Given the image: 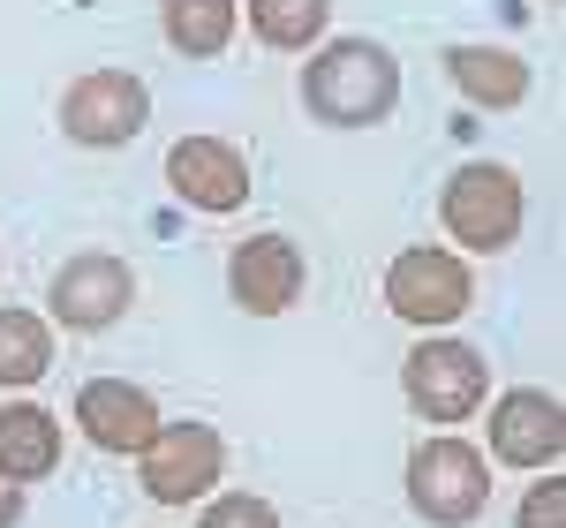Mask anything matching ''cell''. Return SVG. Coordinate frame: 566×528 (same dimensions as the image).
<instances>
[{
    "mask_svg": "<svg viewBox=\"0 0 566 528\" xmlns=\"http://www.w3.org/2000/svg\"><path fill=\"white\" fill-rule=\"evenodd\" d=\"M151 122V91L129 68H91L61 91V136L69 144H91V151H114V144H136Z\"/></svg>",
    "mask_w": 566,
    "mask_h": 528,
    "instance_id": "6",
    "label": "cell"
},
{
    "mask_svg": "<svg viewBox=\"0 0 566 528\" xmlns=\"http://www.w3.org/2000/svg\"><path fill=\"white\" fill-rule=\"evenodd\" d=\"M159 400L144 393V386H129V378H91L84 393H76V431H84L98 453H144V445L159 439Z\"/></svg>",
    "mask_w": 566,
    "mask_h": 528,
    "instance_id": "12",
    "label": "cell"
},
{
    "mask_svg": "<svg viewBox=\"0 0 566 528\" xmlns=\"http://www.w3.org/2000/svg\"><path fill=\"white\" fill-rule=\"evenodd\" d=\"M167 189L189 212H242L258 181H250V159L227 136H181L167 151Z\"/></svg>",
    "mask_w": 566,
    "mask_h": 528,
    "instance_id": "11",
    "label": "cell"
},
{
    "mask_svg": "<svg viewBox=\"0 0 566 528\" xmlns=\"http://www.w3.org/2000/svg\"><path fill=\"white\" fill-rule=\"evenodd\" d=\"M476 303V272L453 257V250H400L386 264V309L416 332H438L453 317H469Z\"/></svg>",
    "mask_w": 566,
    "mask_h": 528,
    "instance_id": "5",
    "label": "cell"
},
{
    "mask_svg": "<svg viewBox=\"0 0 566 528\" xmlns=\"http://www.w3.org/2000/svg\"><path fill=\"white\" fill-rule=\"evenodd\" d=\"M303 106L325 129H378L400 106V61L378 39H333L310 53L303 68Z\"/></svg>",
    "mask_w": 566,
    "mask_h": 528,
    "instance_id": "1",
    "label": "cell"
},
{
    "mask_svg": "<svg viewBox=\"0 0 566 528\" xmlns=\"http://www.w3.org/2000/svg\"><path fill=\"white\" fill-rule=\"evenodd\" d=\"M446 76H453V91H461L469 106H483V114H506V106H522L528 91H536L528 61L506 53V45H446Z\"/></svg>",
    "mask_w": 566,
    "mask_h": 528,
    "instance_id": "13",
    "label": "cell"
},
{
    "mask_svg": "<svg viewBox=\"0 0 566 528\" xmlns=\"http://www.w3.org/2000/svg\"><path fill=\"white\" fill-rule=\"evenodd\" d=\"M53 370V332L31 309H0V386H39Z\"/></svg>",
    "mask_w": 566,
    "mask_h": 528,
    "instance_id": "17",
    "label": "cell"
},
{
    "mask_svg": "<svg viewBox=\"0 0 566 528\" xmlns=\"http://www.w3.org/2000/svg\"><path fill=\"white\" fill-rule=\"evenodd\" d=\"M310 287V257L295 234H250L234 257H227V295L250 309V317H280L295 309Z\"/></svg>",
    "mask_w": 566,
    "mask_h": 528,
    "instance_id": "9",
    "label": "cell"
},
{
    "mask_svg": "<svg viewBox=\"0 0 566 528\" xmlns=\"http://www.w3.org/2000/svg\"><path fill=\"white\" fill-rule=\"evenodd\" d=\"M408 506L431 528H469L491 506V461L469 439H431L408 453Z\"/></svg>",
    "mask_w": 566,
    "mask_h": 528,
    "instance_id": "3",
    "label": "cell"
},
{
    "mask_svg": "<svg viewBox=\"0 0 566 528\" xmlns=\"http://www.w3.org/2000/svg\"><path fill=\"white\" fill-rule=\"evenodd\" d=\"M15 521H23V484L0 476V528H15Z\"/></svg>",
    "mask_w": 566,
    "mask_h": 528,
    "instance_id": "20",
    "label": "cell"
},
{
    "mask_svg": "<svg viewBox=\"0 0 566 528\" xmlns=\"http://www.w3.org/2000/svg\"><path fill=\"white\" fill-rule=\"evenodd\" d=\"M566 453V408L544 386H514L491 408V461L506 468H559Z\"/></svg>",
    "mask_w": 566,
    "mask_h": 528,
    "instance_id": "10",
    "label": "cell"
},
{
    "mask_svg": "<svg viewBox=\"0 0 566 528\" xmlns=\"http://www.w3.org/2000/svg\"><path fill=\"white\" fill-rule=\"evenodd\" d=\"M197 528H280V514H272V498H258V490H227V498L205 506Z\"/></svg>",
    "mask_w": 566,
    "mask_h": 528,
    "instance_id": "18",
    "label": "cell"
},
{
    "mask_svg": "<svg viewBox=\"0 0 566 528\" xmlns=\"http://www.w3.org/2000/svg\"><path fill=\"white\" fill-rule=\"evenodd\" d=\"M400 393H408V408L423 415V423H469L483 408V393H491V362H483V348H469V340H416L408 348V362H400Z\"/></svg>",
    "mask_w": 566,
    "mask_h": 528,
    "instance_id": "4",
    "label": "cell"
},
{
    "mask_svg": "<svg viewBox=\"0 0 566 528\" xmlns=\"http://www.w3.org/2000/svg\"><path fill=\"white\" fill-rule=\"evenodd\" d=\"M544 8H559V0H544Z\"/></svg>",
    "mask_w": 566,
    "mask_h": 528,
    "instance_id": "21",
    "label": "cell"
},
{
    "mask_svg": "<svg viewBox=\"0 0 566 528\" xmlns=\"http://www.w3.org/2000/svg\"><path fill=\"white\" fill-rule=\"evenodd\" d=\"M136 476H144V498L159 506H197L227 476V439L212 423H159V439L136 453Z\"/></svg>",
    "mask_w": 566,
    "mask_h": 528,
    "instance_id": "7",
    "label": "cell"
},
{
    "mask_svg": "<svg viewBox=\"0 0 566 528\" xmlns=\"http://www.w3.org/2000/svg\"><path fill=\"white\" fill-rule=\"evenodd\" d=\"M333 23V0H250V31L272 53H310Z\"/></svg>",
    "mask_w": 566,
    "mask_h": 528,
    "instance_id": "16",
    "label": "cell"
},
{
    "mask_svg": "<svg viewBox=\"0 0 566 528\" xmlns=\"http://www.w3.org/2000/svg\"><path fill=\"white\" fill-rule=\"evenodd\" d=\"M514 528H566V484L544 468V484L522 490V514H514Z\"/></svg>",
    "mask_w": 566,
    "mask_h": 528,
    "instance_id": "19",
    "label": "cell"
},
{
    "mask_svg": "<svg viewBox=\"0 0 566 528\" xmlns=\"http://www.w3.org/2000/svg\"><path fill=\"white\" fill-rule=\"evenodd\" d=\"M136 303V272L122 257H106V250H84V257H69L53 272V287H45V309L69 325V332H106V325H122Z\"/></svg>",
    "mask_w": 566,
    "mask_h": 528,
    "instance_id": "8",
    "label": "cell"
},
{
    "mask_svg": "<svg viewBox=\"0 0 566 528\" xmlns=\"http://www.w3.org/2000/svg\"><path fill=\"white\" fill-rule=\"evenodd\" d=\"M522 212H528L522 175L499 167V159H469L461 175H446V189H438V220H446V234H453L461 250H476V257L514 250Z\"/></svg>",
    "mask_w": 566,
    "mask_h": 528,
    "instance_id": "2",
    "label": "cell"
},
{
    "mask_svg": "<svg viewBox=\"0 0 566 528\" xmlns=\"http://www.w3.org/2000/svg\"><path fill=\"white\" fill-rule=\"evenodd\" d=\"M53 468H61V415L39 400H8L0 408V476L31 490Z\"/></svg>",
    "mask_w": 566,
    "mask_h": 528,
    "instance_id": "14",
    "label": "cell"
},
{
    "mask_svg": "<svg viewBox=\"0 0 566 528\" xmlns=\"http://www.w3.org/2000/svg\"><path fill=\"white\" fill-rule=\"evenodd\" d=\"M234 23H242L234 0H159V31H167V45L189 53V61L227 53V45H234Z\"/></svg>",
    "mask_w": 566,
    "mask_h": 528,
    "instance_id": "15",
    "label": "cell"
}]
</instances>
